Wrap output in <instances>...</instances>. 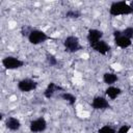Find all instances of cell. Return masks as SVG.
<instances>
[{"instance_id":"6da1fadb","label":"cell","mask_w":133,"mask_h":133,"mask_svg":"<svg viewBox=\"0 0 133 133\" xmlns=\"http://www.w3.org/2000/svg\"><path fill=\"white\" fill-rule=\"evenodd\" d=\"M109 14L111 16H119V15H130L133 14V8L127 4L125 1L113 2L110 5Z\"/></svg>"},{"instance_id":"7a4b0ae2","label":"cell","mask_w":133,"mask_h":133,"mask_svg":"<svg viewBox=\"0 0 133 133\" xmlns=\"http://www.w3.org/2000/svg\"><path fill=\"white\" fill-rule=\"evenodd\" d=\"M63 45H64L65 51L70 52V53H74V52H77V51L82 49V46L79 43V38L77 36H74V35L68 36L64 39Z\"/></svg>"},{"instance_id":"3957f363","label":"cell","mask_w":133,"mask_h":133,"mask_svg":"<svg viewBox=\"0 0 133 133\" xmlns=\"http://www.w3.org/2000/svg\"><path fill=\"white\" fill-rule=\"evenodd\" d=\"M48 38H49V36L45 32H43L41 30H36V29L31 30L28 35V41L33 45H38L41 43H44Z\"/></svg>"},{"instance_id":"277c9868","label":"cell","mask_w":133,"mask_h":133,"mask_svg":"<svg viewBox=\"0 0 133 133\" xmlns=\"http://www.w3.org/2000/svg\"><path fill=\"white\" fill-rule=\"evenodd\" d=\"M2 64L7 70H15V69H19V68L23 66L24 61L20 60L17 57H14V56H7V57L3 58Z\"/></svg>"},{"instance_id":"5b68a950","label":"cell","mask_w":133,"mask_h":133,"mask_svg":"<svg viewBox=\"0 0 133 133\" xmlns=\"http://www.w3.org/2000/svg\"><path fill=\"white\" fill-rule=\"evenodd\" d=\"M36 86H37V82L30 78H25L18 83V88L23 92H29L35 89Z\"/></svg>"},{"instance_id":"8992f818","label":"cell","mask_w":133,"mask_h":133,"mask_svg":"<svg viewBox=\"0 0 133 133\" xmlns=\"http://www.w3.org/2000/svg\"><path fill=\"white\" fill-rule=\"evenodd\" d=\"M30 131L32 133H39V132H43L46 130L47 128V122L44 117H38L34 121H32L30 123Z\"/></svg>"},{"instance_id":"52a82bcc","label":"cell","mask_w":133,"mask_h":133,"mask_svg":"<svg viewBox=\"0 0 133 133\" xmlns=\"http://www.w3.org/2000/svg\"><path fill=\"white\" fill-rule=\"evenodd\" d=\"M102 36H103V32L101 30H98V29H89L88 30V33H87V41H88L90 47L94 46L99 41H101Z\"/></svg>"},{"instance_id":"ba28073f","label":"cell","mask_w":133,"mask_h":133,"mask_svg":"<svg viewBox=\"0 0 133 133\" xmlns=\"http://www.w3.org/2000/svg\"><path fill=\"white\" fill-rule=\"evenodd\" d=\"M91 106L94 109H107L110 107V104L103 97H95L91 102Z\"/></svg>"},{"instance_id":"9c48e42d","label":"cell","mask_w":133,"mask_h":133,"mask_svg":"<svg viewBox=\"0 0 133 133\" xmlns=\"http://www.w3.org/2000/svg\"><path fill=\"white\" fill-rule=\"evenodd\" d=\"M91 48L95 50V51H97L98 53H100V54H102V55H105L107 52H109L110 51V49H111V47L105 42V41H99L98 43H96L94 46H91Z\"/></svg>"},{"instance_id":"30bf717a","label":"cell","mask_w":133,"mask_h":133,"mask_svg":"<svg viewBox=\"0 0 133 133\" xmlns=\"http://www.w3.org/2000/svg\"><path fill=\"white\" fill-rule=\"evenodd\" d=\"M58 90H63V88L57 84H55L54 82H50L46 88V90L44 91V96L47 98V99H50L53 97L54 92L55 91H58Z\"/></svg>"},{"instance_id":"8fae6325","label":"cell","mask_w":133,"mask_h":133,"mask_svg":"<svg viewBox=\"0 0 133 133\" xmlns=\"http://www.w3.org/2000/svg\"><path fill=\"white\" fill-rule=\"evenodd\" d=\"M114 43H115L116 46H118V47H121L123 49L130 47L131 44H132V42H131L130 38H128V37H126V36H124L122 34L118 35V36H116V37H114Z\"/></svg>"},{"instance_id":"7c38bea8","label":"cell","mask_w":133,"mask_h":133,"mask_svg":"<svg viewBox=\"0 0 133 133\" xmlns=\"http://www.w3.org/2000/svg\"><path fill=\"white\" fill-rule=\"evenodd\" d=\"M5 126H6L7 129H9V130H11V131H17V130L20 129L21 123H20V121H19L18 118H16V117H8V118L6 119V122H5Z\"/></svg>"},{"instance_id":"4fadbf2b","label":"cell","mask_w":133,"mask_h":133,"mask_svg":"<svg viewBox=\"0 0 133 133\" xmlns=\"http://www.w3.org/2000/svg\"><path fill=\"white\" fill-rule=\"evenodd\" d=\"M121 92H122L121 88L115 87V86H109V87L106 89V95H107L111 100H114Z\"/></svg>"},{"instance_id":"5bb4252c","label":"cell","mask_w":133,"mask_h":133,"mask_svg":"<svg viewBox=\"0 0 133 133\" xmlns=\"http://www.w3.org/2000/svg\"><path fill=\"white\" fill-rule=\"evenodd\" d=\"M117 79H118V77L115 74H113V73H105L103 75V81L106 84H109V85L114 83V82H116Z\"/></svg>"},{"instance_id":"9a60e30c","label":"cell","mask_w":133,"mask_h":133,"mask_svg":"<svg viewBox=\"0 0 133 133\" xmlns=\"http://www.w3.org/2000/svg\"><path fill=\"white\" fill-rule=\"evenodd\" d=\"M60 97L64 100V101H66L70 105H74L75 103H76V97L75 96H73L72 94H69V92H63V94H61L60 95Z\"/></svg>"},{"instance_id":"2e32d148","label":"cell","mask_w":133,"mask_h":133,"mask_svg":"<svg viewBox=\"0 0 133 133\" xmlns=\"http://www.w3.org/2000/svg\"><path fill=\"white\" fill-rule=\"evenodd\" d=\"M46 57H47V61H48V63H49L50 65H52V66H55V65H57L58 61H57L56 57H55L53 54H51V53H47Z\"/></svg>"},{"instance_id":"e0dca14e","label":"cell","mask_w":133,"mask_h":133,"mask_svg":"<svg viewBox=\"0 0 133 133\" xmlns=\"http://www.w3.org/2000/svg\"><path fill=\"white\" fill-rule=\"evenodd\" d=\"M81 16V14L78 11V10H73V9H70L65 12V17L66 18H71V19H77Z\"/></svg>"},{"instance_id":"ac0fdd59","label":"cell","mask_w":133,"mask_h":133,"mask_svg":"<svg viewBox=\"0 0 133 133\" xmlns=\"http://www.w3.org/2000/svg\"><path fill=\"white\" fill-rule=\"evenodd\" d=\"M122 35L128 37V38H132L133 37V27H127L125 30L122 31Z\"/></svg>"},{"instance_id":"d6986e66","label":"cell","mask_w":133,"mask_h":133,"mask_svg":"<svg viewBox=\"0 0 133 133\" xmlns=\"http://www.w3.org/2000/svg\"><path fill=\"white\" fill-rule=\"evenodd\" d=\"M98 133H116V131L109 126H103L102 128L99 129Z\"/></svg>"},{"instance_id":"ffe728a7","label":"cell","mask_w":133,"mask_h":133,"mask_svg":"<svg viewBox=\"0 0 133 133\" xmlns=\"http://www.w3.org/2000/svg\"><path fill=\"white\" fill-rule=\"evenodd\" d=\"M129 130H130V126L129 125H123L117 130V133H128Z\"/></svg>"},{"instance_id":"44dd1931","label":"cell","mask_w":133,"mask_h":133,"mask_svg":"<svg viewBox=\"0 0 133 133\" xmlns=\"http://www.w3.org/2000/svg\"><path fill=\"white\" fill-rule=\"evenodd\" d=\"M130 6L133 8V1H131V3H130Z\"/></svg>"}]
</instances>
